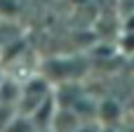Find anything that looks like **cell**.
Listing matches in <instances>:
<instances>
[{"instance_id":"1","label":"cell","mask_w":134,"mask_h":132,"mask_svg":"<svg viewBox=\"0 0 134 132\" xmlns=\"http://www.w3.org/2000/svg\"><path fill=\"white\" fill-rule=\"evenodd\" d=\"M97 120L104 128H120L125 120V104L115 97H104L97 102Z\"/></svg>"},{"instance_id":"2","label":"cell","mask_w":134,"mask_h":132,"mask_svg":"<svg viewBox=\"0 0 134 132\" xmlns=\"http://www.w3.org/2000/svg\"><path fill=\"white\" fill-rule=\"evenodd\" d=\"M82 118L71 109V106H59L57 113H54V120H52V130L54 132H75L80 128Z\"/></svg>"},{"instance_id":"3","label":"cell","mask_w":134,"mask_h":132,"mask_svg":"<svg viewBox=\"0 0 134 132\" xmlns=\"http://www.w3.org/2000/svg\"><path fill=\"white\" fill-rule=\"evenodd\" d=\"M21 99V83L12 76H5L2 78V85H0V104H9V106H16Z\"/></svg>"},{"instance_id":"4","label":"cell","mask_w":134,"mask_h":132,"mask_svg":"<svg viewBox=\"0 0 134 132\" xmlns=\"http://www.w3.org/2000/svg\"><path fill=\"white\" fill-rule=\"evenodd\" d=\"M19 0H0V21H12L19 14Z\"/></svg>"},{"instance_id":"5","label":"cell","mask_w":134,"mask_h":132,"mask_svg":"<svg viewBox=\"0 0 134 132\" xmlns=\"http://www.w3.org/2000/svg\"><path fill=\"white\" fill-rule=\"evenodd\" d=\"M118 52L134 57V31H122L118 38Z\"/></svg>"},{"instance_id":"6","label":"cell","mask_w":134,"mask_h":132,"mask_svg":"<svg viewBox=\"0 0 134 132\" xmlns=\"http://www.w3.org/2000/svg\"><path fill=\"white\" fill-rule=\"evenodd\" d=\"M101 130H104V125L99 120H82L75 132H101Z\"/></svg>"},{"instance_id":"7","label":"cell","mask_w":134,"mask_h":132,"mask_svg":"<svg viewBox=\"0 0 134 132\" xmlns=\"http://www.w3.org/2000/svg\"><path fill=\"white\" fill-rule=\"evenodd\" d=\"M122 31H134V12H130L122 19Z\"/></svg>"},{"instance_id":"8","label":"cell","mask_w":134,"mask_h":132,"mask_svg":"<svg viewBox=\"0 0 134 132\" xmlns=\"http://www.w3.org/2000/svg\"><path fill=\"white\" fill-rule=\"evenodd\" d=\"M120 132H134V123H130V120L122 123V125H120Z\"/></svg>"},{"instance_id":"9","label":"cell","mask_w":134,"mask_h":132,"mask_svg":"<svg viewBox=\"0 0 134 132\" xmlns=\"http://www.w3.org/2000/svg\"><path fill=\"white\" fill-rule=\"evenodd\" d=\"M38 132H54L52 128H42V130H38Z\"/></svg>"},{"instance_id":"10","label":"cell","mask_w":134,"mask_h":132,"mask_svg":"<svg viewBox=\"0 0 134 132\" xmlns=\"http://www.w3.org/2000/svg\"><path fill=\"white\" fill-rule=\"evenodd\" d=\"M2 78H5V73H2V71H0V85H2Z\"/></svg>"}]
</instances>
